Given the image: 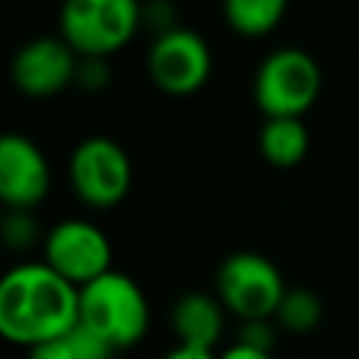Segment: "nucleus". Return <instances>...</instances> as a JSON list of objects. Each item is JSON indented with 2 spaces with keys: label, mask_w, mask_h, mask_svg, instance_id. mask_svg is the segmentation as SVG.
Segmentation results:
<instances>
[{
  "label": "nucleus",
  "mask_w": 359,
  "mask_h": 359,
  "mask_svg": "<svg viewBox=\"0 0 359 359\" xmlns=\"http://www.w3.org/2000/svg\"><path fill=\"white\" fill-rule=\"evenodd\" d=\"M28 359H76V353H73L70 339L59 337V339H50V342H42V345L31 348Z\"/></svg>",
  "instance_id": "obj_20"
},
{
  "label": "nucleus",
  "mask_w": 359,
  "mask_h": 359,
  "mask_svg": "<svg viewBox=\"0 0 359 359\" xmlns=\"http://www.w3.org/2000/svg\"><path fill=\"white\" fill-rule=\"evenodd\" d=\"M11 84L28 98H53L76 84L79 53L56 36H34L22 42L8 65Z\"/></svg>",
  "instance_id": "obj_9"
},
{
  "label": "nucleus",
  "mask_w": 359,
  "mask_h": 359,
  "mask_svg": "<svg viewBox=\"0 0 359 359\" xmlns=\"http://www.w3.org/2000/svg\"><path fill=\"white\" fill-rule=\"evenodd\" d=\"M79 325V286L45 261L11 266L0 280V334L22 348L67 337Z\"/></svg>",
  "instance_id": "obj_1"
},
{
  "label": "nucleus",
  "mask_w": 359,
  "mask_h": 359,
  "mask_svg": "<svg viewBox=\"0 0 359 359\" xmlns=\"http://www.w3.org/2000/svg\"><path fill=\"white\" fill-rule=\"evenodd\" d=\"M39 230H36V219L31 216V210H8L3 219V241L11 250H28L36 241Z\"/></svg>",
  "instance_id": "obj_15"
},
{
  "label": "nucleus",
  "mask_w": 359,
  "mask_h": 359,
  "mask_svg": "<svg viewBox=\"0 0 359 359\" xmlns=\"http://www.w3.org/2000/svg\"><path fill=\"white\" fill-rule=\"evenodd\" d=\"M258 151L275 168H294L309 154V129L303 118H264Z\"/></svg>",
  "instance_id": "obj_12"
},
{
  "label": "nucleus",
  "mask_w": 359,
  "mask_h": 359,
  "mask_svg": "<svg viewBox=\"0 0 359 359\" xmlns=\"http://www.w3.org/2000/svg\"><path fill=\"white\" fill-rule=\"evenodd\" d=\"M50 191V165L42 149L20 132L0 137V199L8 210H34Z\"/></svg>",
  "instance_id": "obj_10"
},
{
  "label": "nucleus",
  "mask_w": 359,
  "mask_h": 359,
  "mask_svg": "<svg viewBox=\"0 0 359 359\" xmlns=\"http://www.w3.org/2000/svg\"><path fill=\"white\" fill-rule=\"evenodd\" d=\"M320 317H323L320 297L309 289H286V294L278 306V314H275V320L286 331H294V334L314 331L320 325Z\"/></svg>",
  "instance_id": "obj_14"
},
{
  "label": "nucleus",
  "mask_w": 359,
  "mask_h": 359,
  "mask_svg": "<svg viewBox=\"0 0 359 359\" xmlns=\"http://www.w3.org/2000/svg\"><path fill=\"white\" fill-rule=\"evenodd\" d=\"M213 70V53L202 34L194 28H174L151 39L146 53V73L151 84L174 98L199 93Z\"/></svg>",
  "instance_id": "obj_7"
},
{
  "label": "nucleus",
  "mask_w": 359,
  "mask_h": 359,
  "mask_svg": "<svg viewBox=\"0 0 359 359\" xmlns=\"http://www.w3.org/2000/svg\"><path fill=\"white\" fill-rule=\"evenodd\" d=\"M224 306L219 297L205 292L182 294L171 309V328L177 334V345L213 351L224 334Z\"/></svg>",
  "instance_id": "obj_11"
},
{
  "label": "nucleus",
  "mask_w": 359,
  "mask_h": 359,
  "mask_svg": "<svg viewBox=\"0 0 359 359\" xmlns=\"http://www.w3.org/2000/svg\"><path fill=\"white\" fill-rule=\"evenodd\" d=\"M70 345H73V353L76 359H112L115 356V348L109 342H104L101 337H95L93 331L76 325L70 334H67Z\"/></svg>",
  "instance_id": "obj_16"
},
{
  "label": "nucleus",
  "mask_w": 359,
  "mask_h": 359,
  "mask_svg": "<svg viewBox=\"0 0 359 359\" xmlns=\"http://www.w3.org/2000/svg\"><path fill=\"white\" fill-rule=\"evenodd\" d=\"M160 359H219L216 351H199V348H188V345H177L168 353H163Z\"/></svg>",
  "instance_id": "obj_22"
},
{
  "label": "nucleus",
  "mask_w": 359,
  "mask_h": 359,
  "mask_svg": "<svg viewBox=\"0 0 359 359\" xmlns=\"http://www.w3.org/2000/svg\"><path fill=\"white\" fill-rule=\"evenodd\" d=\"M79 325L109 342L115 351L140 342L149 328L143 289L129 275L109 269L79 289Z\"/></svg>",
  "instance_id": "obj_2"
},
{
  "label": "nucleus",
  "mask_w": 359,
  "mask_h": 359,
  "mask_svg": "<svg viewBox=\"0 0 359 359\" xmlns=\"http://www.w3.org/2000/svg\"><path fill=\"white\" fill-rule=\"evenodd\" d=\"M143 28V0H62L59 36L79 59H109Z\"/></svg>",
  "instance_id": "obj_3"
},
{
  "label": "nucleus",
  "mask_w": 359,
  "mask_h": 359,
  "mask_svg": "<svg viewBox=\"0 0 359 359\" xmlns=\"http://www.w3.org/2000/svg\"><path fill=\"white\" fill-rule=\"evenodd\" d=\"M286 294L280 269L261 252H233L216 272V297L241 323L269 320Z\"/></svg>",
  "instance_id": "obj_5"
},
{
  "label": "nucleus",
  "mask_w": 359,
  "mask_h": 359,
  "mask_svg": "<svg viewBox=\"0 0 359 359\" xmlns=\"http://www.w3.org/2000/svg\"><path fill=\"white\" fill-rule=\"evenodd\" d=\"M45 264L73 286H87L112 269L107 233L87 219H62L45 233Z\"/></svg>",
  "instance_id": "obj_8"
},
{
  "label": "nucleus",
  "mask_w": 359,
  "mask_h": 359,
  "mask_svg": "<svg viewBox=\"0 0 359 359\" xmlns=\"http://www.w3.org/2000/svg\"><path fill=\"white\" fill-rule=\"evenodd\" d=\"M323 90L317 59L303 48H278L255 70L252 98L264 118H303Z\"/></svg>",
  "instance_id": "obj_4"
},
{
  "label": "nucleus",
  "mask_w": 359,
  "mask_h": 359,
  "mask_svg": "<svg viewBox=\"0 0 359 359\" xmlns=\"http://www.w3.org/2000/svg\"><path fill=\"white\" fill-rule=\"evenodd\" d=\"M272 339H275V331H272L269 320H252V323H244V325H241V334H238V342H247V345H252V348H264V351H269Z\"/></svg>",
  "instance_id": "obj_19"
},
{
  "label": "nucleus",
  "mask_w": 359,
  "mask_h": 359,
  "mask_svg": "<svg viewBox=\"0 0 359 359\" xmlns=\"http://www.w3.org/2000/svg\"><path fill=\"white\" fill-rule=\"evenodd\" d=\"M219 359H275V356L264 348H252L247 342H233L230 348H224L219 353Z\"/></svg>",
  "instance_id": "obj_21"
},
{
  "label": "nucleus",
  "mask_w": 359,
  "mask_h": 359,
  "mask_svg": "<svg viewBox=\"0 0 359 359\" xmlns=\"http://www.w3.org/2000/svg\"><path fill=\"white\" fill-rule=\"evenodd\" d=\"M289 8V0H222V14L227 25L238 36H266L272 34L283 14Z\"/></svg>",
  "instance_id": "obj_13"
},
{
  "label": "nucleus",
  "mask_w": 359,
  "mask_h": 359,
  "mask_svg": "<svg viewBox=\"0 0 359 359\" xmlns=\"http://www.w3.org/2000/svg\"><path fill=\"white\" fill-rule=\"evenodd\" d=\"M109 84V67L107 59H79V73H76V87L87 93H101Z\"/></svg>",
  "instance_id": "obj_18"
},
{
  "label": "nucleus",
  "mask_w": 359,
  "mask_h": 359,
  "mask_svg": "<svg viewBox=\"0 0 359 359\" xmlns=\"http://www.w3.org/2000/svg\"><path fill=\"white\" fill-rule=\"evenodd\" d=\"M73 194L95 210L115 208L132 188V160L123 146L107 135L84 137L67 163Z\"/></svg>",
  "instance_id": "obj_6"
},
{
  "label": "nucleus",
  "mask_w": 359,
  "mask_h": 359,
  "mask_svg": "<svg viewBox=\"0 0 359 359\" xmlns=\"http://www.w3.org/2000/svg\"><path fill=\"white\" fill-rule=\"evenodd\" d=\"M143 28L154 31V36L180 28L177 25V8L171 6V0H146L143 3Z\"/></svg>",
  "instance_id": "obj_17"
}]
</instances>
